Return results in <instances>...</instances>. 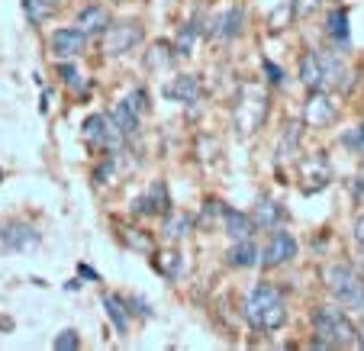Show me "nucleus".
<instances>
[{
    "instance_id": "obj_1",
    "label": "nucleus",
    "mask_w": 364,
    "mask_h": 351,
    "mask_svg": "<svg viewBox=\"0 0 364 351\" xmlns=\"http://www.w3.org/2000/svg\"><path fill=\"white\" fill-rule=\"evenodd\" d=\"M242 316L255 332H277L287 323V303L284 293L274 284H258L248 290L245 303H242Z\"/></svg>"
},
{
    "instance_id": "obj_2",
    "label": "nucleus",
    "mask_w": 364,
    "mask_h": 351,
    "mask_svg": "<svg viewBox=\"0 0 364 351\" xmlns=\"http://www.w3.org/2000/svg\"><path fill=\"white\" fill-rule=\"evenodd\" d=\"M300 81L309 90H326V87H348V65L338 55L329 52H306L300 58Z\"/></svg>"
},
{
    "instance_id": "obj_3",
    "label": "nucleus",
    "mask_w": 364,
    "mask_h": 351,
    "mask_svg": "<svg viewBox=\"0 0 364 351\" xmlns=\"http://www.w3.org/2000/svg\"><path fill=\"white\" fill-rule=\"evenodd\" d=\"M313 329H316V342H313L316 348H348L358 342V329L338 306H319L313 316Z\"/></svg>"
},
{
    "instance_id": "obj_4",
    "label": "nucleus",
    "mask_w": 364,
    "mask_h": 351,
    "mask_svg": "<svg viewBox=\"0 0 364 351\" xmlns=\"http://www.w3.org/2000/svg\"><path fill=\"white\" fill-rule=\"evenodd\" d=\"M323 277L336 303L348 306V310H364V274L361 271H355L351 264L332 261Z\"/></svg>"
},
{
    "instance_id": "obj_5",
    "label": "nucleus",
    "mask_w": 364,
    "mask_h": 351,
    "mask_svg": "<svg viewBox=\"0 0 364 351\" xmlns=\"http://www.w3.org/2000/svg\"><path fill=\"white\" fill-rule=\"evenodd\" d=\"M139 42H142V26H139L136 20L110 23L107 33H103V52H107V55H126Z\"/></svg>"
},
{
    "instance_id": "obj_6",
    "label": "nucleus",
    "mask_w": 364,
    "mask_h": 351,
    "mask_svg": "<svg viewBox=\"0 0 364 351\" xmlns=\"http://www.w3.org/2000/svg\"><path fill=\"white\" fill-rule=\"evenodd\" d=\"M84 139L90 145H97V148H117L123 142V132L113 123L110 113H94V117L84 119Z\"/></svg>"
},
{
    "instance_id": "obj_7",
    "label": "nucleus",
    "mask_w": 364,
    "mask_h": 351,
    "mask_svg": "<svg viewBox=\"0 0 364 351\" xmlns=\"http://www.w3.org/2000/svg\"><path fill=\"white\" fill-rule=\"evenodd\" d=\"M290 258H296V239L290 232H284V229H274L262 248V264L264 268H281Z\"/></svg>"
},
{
    "instance_id": "obj_8",
    "label": "nucleus",
    "mask_w": 364,
    "mask_h": 351,
    "mask_svg": "<svg viewBox=\"0 0 364 351\" xmlns=\"http://www.w3.org/2000/svg\"><path fill=\"white\" fill-rule=\"evenodd\" d=\"M42 235L26 222H0V252H26L39 245Z\"/></svg>"
},
{
    "instance_id": "obj_9",
    "label": "nucleus",
    "mask_w": 364,
    "mask_h": 351,
    "mask_svg": "<svg viewBox=\"0 0 364 351\" xmlns=\"http://www.w3.org/2000/svg\"><path fill=\"white\" fill-rule=\"evenodd\" d=\"M52 55L62 58V62H71V58H77L84 52V45H87V33H81L77 26H62L52 33Z\"/></svg>"
},
{
    "instance_id": "obj_10",
    "label": "nucleus",
    "mask_w": 364,
    "mask_h": 351,
    "mask_svg": "<svg viewBox=\"0 0 364 351\" xmlns=\"http://www.w3.org/2000/svg\"><path fill=\"white\" fill-rule=\"evenodd\" d=\"M338 107L332 104V97L326 94V90H313V97L306 100V107H303V119H306V126H316V129H323V126H329L332 119H336Z\"/></svg>"
},
{
    "instance_id": "obj_11",
    "label": "nucleus",
    "mask_w": 364,
    "mask_h": 351,
    "mask_svg": "<svg viewBox=\"0 0 364 351\" xmlns=\"http://www.w3.org/2000/svg\"><path fill=\"white\" fill-rule=\"evenodd\" d=\"M242 20H245L242 7H229V10H223V14L213 16V23H210V33H213V39L229 42V39H235V36L242 33Z\"/></svg>"
},
{
    "instance_id": "obj_12",
    "label": "nucleus",
    "mask_w": 364,
    "mask_h": 351,
    "mask_svg": "<svg viewBox=\"0 0 364 351\" xmlns=\"http://www.w3.org/2000/svg\"><path fill=\"white\" fill-rule=\"evenodd\" d=\"M168 210H171V203H168V190H165L161 180H155V184L136 200V213L139 216H159V213H168Z\"/></svg>"
},
{
    "instance_id": "obj_13",
    "label": "nucleus",
    "mask_w": 364,
    "mask_h": 351,
    "mask_svg": "<svg viewBox=\"0 0 364 351\" xmlns=\"http://www.w3.org/2000/svg\"><path fill=\"white\" fill-rule=\"evenodd\" d=\"M75 26L81 29V33H87V36L107 33V26H110V14H107V7H100V4H87V7L77 14Z\"/></svg>"
},
{
    "instance_id": "obj_14",
    "label": "nucleus",
    "mask_w": 364,
    "mask_h": 351,
    "mask_svg": "<svg viewBox=\"0 0 364 351\" xmlns=\"http://www.w3.org/2000/svg\"><path fill=\"white\" fill-rule=\"evenodd\" d=\"M165 97L178 104H197L200 100V81L193 75H181L171 84H165Z\"/></svg>"
},
{
    "instance_id": "obj_15",
    "label": "nucleus",
    "mask_w": 364,
    "mask_h": 351,
    "mask_svg": "<svg viewBox=\"0 0 364 351\" xmlns=\"http://www.w3.org/2000/svg\"><path fill=\"white\" fill-rule=\"evenodd\" d=\"M229 264L232 268H255V264H262V248L252 239H239L229 248Z\"/></svg>"
},
{
    "instance_id": "obj_16",
    "label": "nucleus",
    "mask_w": 364,
    "mask_h": 351,
    "mask_svg": "<svg viewBox=\"0 0 364 351\" xmlns=\"http://www.w3.org/2000/svg\"><path fill=\"white\" fill-rule=\"evenodd\" d=\"M284 210L277 207L274 200H258L255 203V213H252V220H255V229H277L284 222Z\"/></svg>"
},
{
    "instance_id": "obj_17",
    "label": "nucleus",
    "mask_w": 364,
    "mask_h": 351,
    "mask_svg": "<svg viewBox=\"0 0 364 351\" xmlns=\"http://www.w3.org/2000/svg\"><path fill=\"white\" fill-rule=\"evenodd\" d=\"M223 226H226L229 239H252L255 232V220L245 213H239V210H223Z\"/></svg>"
},
{
    "instance_id": "obj_18",
    "label": "nucleus",
    "mask_w": 364,
    "mask_h": 351,
    "mask_svg": "<svg viewBox=\"0 0 364 351\" xmlns=\"http://www.w3.org/2000/svg\"><path fill=\"white\" fill-rule=\"evenodd\" d=\"M103 310H107V319L113 323V329L119 332V335H126L129 332V313H126V300L117 293H103Z\"/></svg>"
},
{
    "instance_id": "obj_19",
    "label": "nucleus",
    "mask_w": 364,
    "mask_h": 351,
    "mask_svg": "<svg viewBox=\"0 0 364 351\" xmlns=\"http://www.w3.org/2000/svg\"><path fill=\"white\" fill-rule=\"evenodd\" d=\"M110 117H113V123L119 126V132H123V136H136V132H139V113L132 110L126 100H119V104L113 107Z\"/></svg>"
},
{
    "instance_id": "obj_20",
    "label": "nucleus",
    "mask_w": 364,
    "mask_h": 351,
    "mask_svg": "<svg viewBox=\"0 0 364 351\" xmlns=\"http://www.w3.org/2000/svg\"><path fill=\"white\" fill-rule=\"evenodd\" d=\"M329 36L336 39V45H348L351 39V29H348V14L345 10H332L329 14Z\"/></svg>"
},
{
    "instance_id": "obj_21",
    "label": "nucleus",
    "mask_w": 364,
    "mask_h": 351,
    "mask_svg": "<svg viewBox=\"0 0 364 351\" xmlns=\"http://www.w3.org/2000/svg\"><path fill=\"white\" fill-rule=\"evenodd\" d=\"M23 10H26V20L39 26L55 14V0H23Z\"/></svg>"
},
{
    "instance_id": "obj_22",
    "label": "nucleus",
    "mask_w": 364,
    "mask_h": 351,
    "mask_svg": "<svg viewBox=\"0 0 364 351\" xmlns=\"http://www.w3.org/2000/svg\"><path fill=\"white\" fill-rule=\"evenodd\" d=\"M165 216H168V220H165V229H161V232H165V239H181V235L191 232L193 220L187 213H171V210H168Z\"/></svg>"
},
{
    "instance_id": "obj_23",
    "label": "nucleus",
    "mask_w": 364,
    "mask_h": 351,
    "mask_svg": "<svg viewBox=\"0 0 364 351\" xmlns=\"http://www.w3.org/2000/svg\"><path fill=\"white\" fill-rule=\"evenodd\" d=\"M197 36H200L197 23H184V26H181V33H178V42H174V52H178V55H191Z\"/></svg>"
},
{
    "instance_id": "obj_24",
    "label": "nucleus",
    "mask_w": 364,
    "mask_h": 351,
    "mask_svg": "<svg viewBox=\"0 0 364 351\" xmlns=\"http://www.w3.org/2000/svg\"><path fill=\"white\" fill-rule=\"evenodd\" d=\"M171 62H174V52L165 42H159V45L151 48V55H145V68H159V65H171Z\"/></svg>"
},
{
    "instance_id": "obj_25",
    "label": "nucleus",
    "mask_w": 364,
    "mask_h": 351,
    "mask_svg": "<svg viewBox=\"0 0 364 351\" xmlns=\"http://www.w3.org/2000/svg\"><path fill=\"white\" fill-rule=\"evenodd\" d=\"M342 142L348 145L351 152L364 155V123H361V126H355V129H351V132H345V136H342Z\"/></svg>"
},
{
    "instance_id": "obj_26",
    "label": "nucleus",
    "mask_w": 364,
    "mask_h": 351,
    "mask_svg": "<svg viewBox=\"0 0 364 351\" xmlns=\"http://www.w3.org/2000/svg\"><path fill=\"white\" fill-rule=\"evenodd\" d=\"M77 345H81L77 332H75V329H65L62 335H58L55 342H52V348H55V351H71V348H77Z\"/></svg>"
},
{
    "instance_id": "obj_27",
    "label": "nucleus",
    "mask_w": 364,
    "mask_h": 351,
    "mask_svg": "<svg viewBox=\"0 0 364 351\" xmlns=\"http://www.w3.org/2000/svg\"><path fill=\"white\" fill-rule=\"evenodd\" d=\"M113 178H117V165H113V158H103L94 171V180H100V184H113Z\"/></svg>"
},
{
    "instance_id": "obj_28",
    "label": "nucleus",
    "mask_w": 364,
    "mask_h": 351,
    "mask_svg": "<svg viewBox=\"0 0 364 351\" xmlns=\"http://www.w3.org/2000/svg\"><path fill=\"white\" fill-rule=\"evenodd\" d=\"M123 100L139 113V117H142V113H145V104H149V94H145L142 87H136V90H129V94H126Z\"/></svg>"
},
{
    "instance_id": "obj_29",
    "label": "nucleus",
    "mask_w": 364,
    "mask_h": 351,
    "mask_svg": "<svg viewBox=\"0 0 364 351\" xmlns=\"http://www.w3.org/2000/svg\"><path fill=\"white\" fill-rule=\"evenodd\" d=\"M58 75H62V81H65V84H71V87H81V75H77L75 65L62 62V65H58Z\"/></svg>"
},
{
    "instance_id": "obj_30",
    "label": "nucleus",
    "mask_w": 364,
    "mask_h": 351,
    "mask_svg": "<svg viewBox=\"0 0 364 351\" xmlns=\"http://www.w3.org/2000/svg\"><path fill=\"white\" fill-rule=\"evenodd\" d=\"M264 71H268V75H271V77H268V81H271V84H281V81H284V71H281V68H277V65H274V62H264Z\"/></svg>"
},
{
    "instance_id": "obj_31",
    "label": "nucleus",
    "mask_w": 364,
    "mask_h": 351,
    "mask_svg": "<svg viewBox=\"0 0 364 351\" xmlns=\"http://www.w3.org/2000/svg\"><path fill=\"white\" fill-rule=\"evenodd\" d=\"M129 303H132V306H136V310H132V313H139V316H149V313H151V306H149V303H145L142 296H129Z\"/></svg>"
},
{
    "instance_id": "obj_32",
    "label": "nucleus",
    "mask_w": 364,
    "mask_h": 351,
    "mask_svg": "<svg viewBox=\"0 0 364 351\" xmlns=\"http://www.w3.org/2000/svg\"><path fill=\"white\" fill-rule=\"evenodd\" d=\"M355 242H358V248H364V213L355 220Z\"/></svg>"
},
{
    "instance_id": "obj_33",
    "label": "nucleus",
    "mask_w": 364,
    "mask_h": 351,
    "mask_svg": "<svg viewBox=\"0 0 364 351\" xmlns=\"http://www.w3.org/2000/svg\"><path fill=\"white\" fill-rule=\"evenodd\" d=\"M355 197H358V200H364V171L355 178Z\"/></svg>"
},
{
    "instance_id": "obj_34",
    "label": "nucleus",
    "mask_w": 364,
    "mask_h": 351,
    "mask_svg": "<svg viewBox=\"0 0 364 351\" xmlns=\"http://www.w3.org/2000/svg\"><path fill=\"white\" fill-rule=\"evenodd\" d=\"M313 10V0H296V14H309Z\"/></svg>"
},
{
    "instance_id": "obj_35",
    "label": "nucleus",
    "mask_w": 364,
    "mask_h": 351,
    "mask_svg": "<svg viewBox=\"0 0 364 351\" xmlns=\"http://www.w3.org/2000/svg\"><path fill=\"white\" fill-rule=\"evenodd\" d=\"M81 274H84V277H90V281H97V271H90L87 264H81Z\"/></svg>"
},
{
    "instance_id": "obj_36",
    "label": "nucleus",
    "mask_w": 364,
    "mask_h": 351,
    "mask_svg": "<svg viewBox=\"0 0 364 351\" xmlns=\"http://www.w3.org/2000/svg\"><path fill=\"white\" fill-rule=\"evenodd\" d=\"M355 345H358V348H364V325H361V332H358V342Z\"/></svg>"
},
{
    "instance_id": "obj_37",
    "label": "nucleus",
    "mask_w": 364,
    "mask_h": 351,
    "mask_svg": "<svg viewBox=\"0 0 364 351\" xmlns=\"http://www.w3.org/2000/svg\"><path fill=\"white\" fill-rule=\"evenodd\" d=\"M358 268H361V274H364V248H361V255H358Z\"/></svg>"
},
{
    "instance_id": "obj_38",
    "label": "nucleus",
    "mask_w": 364,
    "mask_h": 351,
    "mask_svg": "<svg viewBox=\"0 0 364 351\" xmlns=\"http://www.w3.org/2000/svg\"><path fill=\"white\" fill-rule=\"evenodd\" d=\"M0 178H4V171H0Z\"/></svg>"
}]
</instances>
